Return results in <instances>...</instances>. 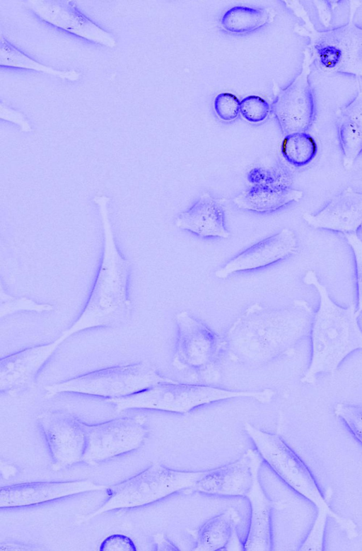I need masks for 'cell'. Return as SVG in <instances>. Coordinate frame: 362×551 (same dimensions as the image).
<instances>
[{
    "label": "cell",
    "instance_id": "d6986e66",
    "mask_svg": "<svg viewBox=\"0 0 362 551\" xmlns=\"http://www.w3.org/2000/svg\"><path fill=\"white\" fill-rule=\"evenodd\" d=\"M269 111V104L258 95L247 96L240 102V112L245 120L251 123L263 122Z\"/></svg>",
    "mask_w": 362,
    "mask_h": 551
},
{
    "label": "cell",
    "instance_id": "44dd1931",
    "mask_svg": "<svg viewBox=\"0 0 362 551\" xmlns=\"http://www.w3.org/2000/svg\"><path fill=\"white\" fill-rule=\"evenodd\" d=\"M240 102L230 93H221L214 100V109L216 115L222 120L229 122L237 118L240 113Z\"/></svg>",
    "mask_w": 362,
    "mask_h": 551
},
{
    "label": "cell",
    "instance_id": "ba28073f",
    "mask_svg": "<svg viewBox=\"0 0 362 551\" xmlns=\"http://www.w3.org/2000/svg\"><path fill=\"white\" fill-rule=\"evenodd\" d=\"M303 219L315 228L344 235L356 233L362 226V192L345 188L316 214L304 213Z\"/></svg>",
    "mask_w": 362,
    "mask_h": 551
},
{
    "label": "cell",
    "instance_id": "6da1fadb",
    "mask_svg": "<svg viewBox=\"0 0 362 551\" xmlns=\"http://www.w3.org/2000/svg\"><path fill=\"white\" fill-rule=\"evenodd\" d=\"M313 314L303 300L278 308L250 306L227 332L230 359L258 364L287 354L310 330Z\"/></svg>",
    "mask_w": 362,
    "mask_h": 551
},
{
    "label": "cell",
    "instance_id": "603a6c76",
    "mask_svg": "<svg viewBox=\"0 0 362 551\" xmlns=\"http://www.w3.org/2000/svg\"><path fill=\"white\" fill-rule=\"evenodd\" d=\"M248 180L254 185H284L285 178L262 168L252 169L247 175Z\"/></svg>",
    "mask_w": 362,
    "mask_h": 551
},
{
    "label": "cell",
    "instance_id": "7a4b0ae2",
    "mask_svg": "<svg viewBox=\"0 0 362 551\" xmlns=\"http://www.w3.org/2000/svg\"><path fill=\"white\" fill-rule=\"evenodd\" d=\"M303 280L313 285L320 295L319 308L310 328V363L301 379L313 383L321 375L334 372L350 353L362 349V330L356 308H344L334 302L313 270L308 271Z\"/></svg>",
    "mask_w": 362,
    "mask_h": 551
},
{
    "label": "cell",
    "instance_id": "277c9868",
    "mask_svg": "<svg viewBox=\"0 0 362 551\" xmlns=\"http://www.w3.org/2000/svg\"><path fill=\"white\" fill-rule=\"evenodd\" d=\"M176 323L178 338L173 360L175 369L196 381H217L226 340L187 311L177 314Z\"/></svg>",
    "mask_w": 362,
    "mask_h": 551
},
{
    "label": "cell",
    "instance_id": "9c48e42d",
    "mask_svg": "<svg viewBox=\"0 0 362 551\" xmlns=\"http://www.w3.org/2000/svg\"><path fill=\"white\" fill-rule=\"evenodd\" d=\"M246 457L222 468L204 472L194 487L202 493L219 496H247L257 471L258 458Z\"/></svg>",
    "mask_w": 362,
    "mask_h": 551
},
{
    "label": "cell",
    "instance_id": "3957f363",
    "mask_svg": "<svg viewBox=\"0 0 362 551\" xmlns=\"http://www.w3.org/2000/svg\"><path fill=\"white\" fill-rule=\"evenodd\" d=\"M244 429L257 452L276 475L296 492L318 509H323L345 531L349 538L358 535L356 523L332 510L312 472L301 458L278 435L245 424Z\"/></svg>",
    "mask_w": 362,
    "mask_h": 551
},
{
    "label": "cell",
    "instance_id": "ac0fdd59",
    "mask_svg": "<svg viewBox=\"0 0 362 551\" xmlns=\"http://www.w3.org/2000/svg\"><path fill=\"white\" fill-rule=\"evenodd\" d=\"M335 415L347 427L354 437L362 444V407L347 403H338Z\"/></svg>",
    "mask_w": 362,
    "mask_h": 551
},
{
    "label": "cell",
    "instance_id": "ffe728a7",
    "mask_svg": "<svg viewBox=\"0 0 362 551\" xmlns=\"http://www.w3.org/2000/svg\"><path fill=\"white\" fill-rule=\"evenodd\" d=\"M329 513L318 509L314 523L301 545L300 550L322 551L324 547V538Z\"/></svg>",
    "mask_w": 362,
    "mask_h": 551
},
{
    "label": "cell",
    "instance_id": "52a82bcc",
    "mask_svg": "<svg viewBox=\"0 0 362 551\" xmlns=\"http://www.w3.org/2000/svg\"><path fill=\"white\" fill-rule=\"evenodd\" d=\"M298 248L294 232L284 228L240 253L216 271V277L226 278L238 272L267 267L293 254Z\"/></svg>",
    "mask_w": 362,
    "mask_h": 551
},
{
    "label": "cell",
    "instance_id": "7402d4cb",
    "mask_svg": "<svg viewBox=\"0 0 362 551\" xmlns=\"http://www.w3.org/2000/svg\"><path fill=\"white\" fill-rule=\"evenodd\" d=\"M344 237L354 256L358 300L356 310L360 314L362 313V240L356 233L346 234Z\"/></svg>",
    "mask_w": 362,
    "mask_h": 551
},
{
    "label": "cell",
    "instance_id": "8992f818",
    "mask_svg": "<svg viewBox=\"0 0 362 551\" xmlns=\"http://www.w3.org/2000/svg\"><path fill=\"white\" fill-rule=\"evenodd\" d=\"M312 64L309 55L297 77L279 95L273 103L274 114L286 135L307 132L315 116V101L308 76Z\"/></svg>",
    "mask_w": 362,
    "mask_h": 551
},
{
    "label": "cell",
    "instance_id": "5b68a950",
    "mask_svg": "<svg viewBox=\"0 0 362 551\" xmlns=\"http://www.w3.org/2000/svg\"><path fill=\"white\" fill-rule=\"evenodd\" d=\"M308 54L312 64L326 74H346L362 79V28L352 21L337 28L316 31L310 26Z\"/></svg>",
    "mask_w": 362,
    "mask_h": 551
},
{
    "label": "cell",
    "instance_id": "cb8c5ba5",
    "mask_svg": "<svg viewBox=\"0 0 362 551\" xmlns=\"http://www.w3.org/2000/svg\"><path fill=\"white\" fill-rule=\"evenodd\" d=\"M342 115L362 130V84L355 98L340 112Z\"/></svg>",
    "mask_w": 362,
    "mask_h": 551
},
{
    "label": "cell",
    "instance_id": "5bb4252c",
    "mask_svg": "<svg viewBox=\"0 0 362 551\" xmlns=\"http://www.w3.org/2000/svg\"><path fill=\"white\" fill-rule=\"evenodd\" d=\"M317 138L307 132L286 135L281 144V153L291 165L300 168L310 163L319 152Z\"/></svg>",
    "mask_w": 362,
    "mask_h": 551
},
{
    "label": "cell",
    "instance_id": "4fadbf2b",
    "mask_svg": "<svg viewBox=\"0 0 362 551\" xmlns=\"http://www.w3.org/2000/svg\"><path fill=\"white\" fill-rule=\"evenodd\" d=\"M310 26L316 31L339 28L352 21L358 1H301Z\"/></svg>",
    "mask_w": 362,
    "mask_h": 551
},
{
    "label": "cell",
    "instance_id": "2e32d148",
    "mask_svg": "<svg viewBox=\"0 0 362 551\" xmlns=\"http://www.w3.org/2000/svg\"><path fill=\"white\" fill-rule=\"evenodd\" d=\"M230 511L223 513L208 521L199 530L196 550H217L228 543L233 526Z\"/></svg>",
    "mask_w": 362,
    "mask_h": 551
},
{
    "label": "cell",
    "instance_id": "e0dca14e",
    "mask_svg": "<svg viewBox=\"0 0 362 551\" xmlns=\"http://www.w3.org/2000/svg\"><path fill=\"white\" fill-rule=\"evenodd\" d=\"M337 129L343 154V166L348 170L362 152V130L340 115L337 120Z\"/></svg>",
    "mask_w": 362,
    "mask_h": 551
},
{
    "label": "cell",
    "instance_id": "30bf717a",
    "mask_svg": "<svg viewBox=\"0 0 362 551\" xmlns=\"http://www.w3.org/2000/svg\"><path fill=\"white\" fill-rule=\"evenodd\" d=\"M175 224L202 238H228L230 235L225 226L223 204L209 193H204L189 209L181 212Z\"/></svg>",
    "mask_w": 362,
    "mask_h": 551
},
{
    "label": "cell",
    "instance_id": "9a60e30c",
    "mask_svg": "<svg viewBox=\"0 0 362 551\" xmlns=\"http://www.w3.org/2000/svg\"><path fill=\"white\" fill-rule=\"evenodd\" d=\"M269 20L268 13L261 8L235 6L228 9L220 23L226 31L235 34L253 32L264 26Z\"/></svg>",
    "mask_w": 362,
    "mask_h": 551
},
{
    "label": "cell",
    "instance_id": "7c38bea8",
    "mask_svg": "<svg viewBox=\"0 0 362 551\" xmlns=\"http://www.w3.org/2000/svg\"><path fill=\"white\" fill-rule=\"evenodd\" d=\"M247 496L252 506V516L244 547L247 550H269L271 547V506L257 480V471Z\"/></svg>",
    "mask_w": 362,
    "mask_h": 551
},
{
    "label": "cell",
    "instance_id": "8fae6325",
    "mask_svg": "<svg viewBox=\"0 0 362 551\" xmlns=\"http://www.w3.org/2000/svg\"><path fill=\"white\" fill-rule=\"evenodd\" d=\"M303 196V191L288 186L253 185L236 196L233 201L240 209L265 213L299 202Z\"/></svg>",
    "mask_w": 362,
    "mask_h": 551
}]
</instances>
